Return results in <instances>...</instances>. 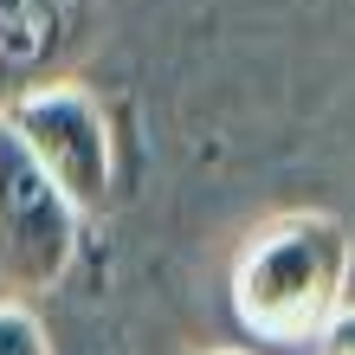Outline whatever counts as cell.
Returning <instances> with one entry per match:
<instances>
[{
    "label": "cell",
    "mask_w": 355,
    "mask_h": 355,
    "mask_svg": "<svg viewBox=\"0 0 355 355\" xmlns=\"http://www.w3.org/2000/svg\"><path fill=\"white\" fill-rule=\"evenodd\" d=\"M7 130L26 142V155L52 175V187L65 194L78 214H103L116 194V136H110V110L91 85L78 78H52L26 97H13Z\"/></svg>",
    "instance_id": "7a4b0ae2"
},
{
    "label": "cell",
    "mask_w": 355,
    "mask_h": 355,
    "mask_svg": "<svg viewBox=\"0 0 355 355\" xmlns=\"http://www.w3.org/2000/svg\"><path fill=\"white\" fill-rule=\"evenodd\" d=\"M310 349H317V355H355V297L317 329V343H310Z\"/></svg>",
    "instance_id": "8992f818"
},
{
    "label": "cell",
    "mask_w": 355,
    "mask_h": 355,
    "mask_svg": "<svg viewBox=\"0 0 355 355\" xmlns=\"http://www.w3.org/2000/svg\"><path fill=\"white\" fill-rule=\"evenodd\" d=\"M349 271H355L349 226L323 207H284V214L259 220L233 252V278H226L233 317L259 343L304 349L349 304Z\"/></svg>",
    "instance_id": "6da1fadb"
},
{
    "label": "cell",
    "mask_w": 355,
    "mask_h": 355,
    "mask_svg": "<svg viewBox=\"0 0 355 355\" xmlns=\"http://www.w3.org/2000/svg\"><path fill=\"white\" fill-rule=\"evenodd\" d=\"M78 220L0 116V297H52L78 265Z\"/></svg>",
    "instance_id": "3957f363"
},
{
    "label": "cell",
    "mask_w": 355,
    "mask_h": 355,
    "mask_svg": "<svg viewBox=\"0 0 355 355\" xmlns=\"http://www.w3.org/2000/svg\"><path fill=\"white\" fill-rule=\"evenodd\" d=\"M0 355H52V329L26 297H0Z\"/></svg>",
    "instance_id": "5b68a950"
},
{
    "label": "cell",
    "mask_w": 355,
    "mask_h": 355,
    "mask_svg": "<svg viewBox=\"0 0 355 355\" xmlns=\"http://www.w3.org/2000/svg\"><path fill=\"white\" fill-rule=\"evenodd\" d=\"M207 355H252V349H207Z\"/></svg>",
    "instance_id": "52a82bcc"
},
{
    "label": "cell",
    "mask_w": 355,
    "mask_h": 355,
    "mask_svg": "<svg viewBox=\"0 0 355 355\" xmlns=\"http://www.w3.org/2000/svg\"><path fill=\"white\" fill-rule=\"evenodd\" d=\"M85 46V0H0V110L71 71Z\"/></svg>",
    "instance_id": "277c9868"
}]
</instances>
